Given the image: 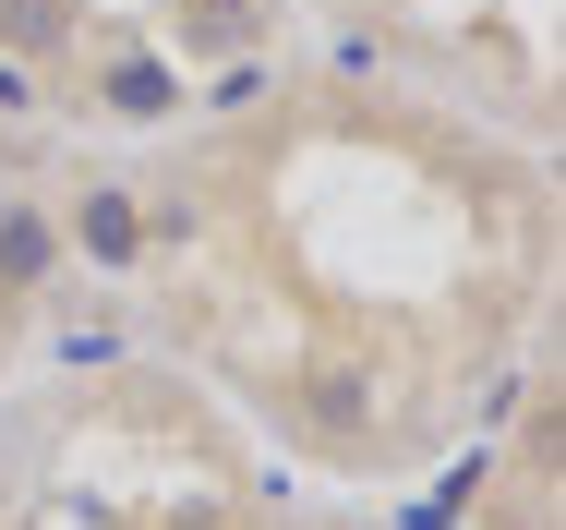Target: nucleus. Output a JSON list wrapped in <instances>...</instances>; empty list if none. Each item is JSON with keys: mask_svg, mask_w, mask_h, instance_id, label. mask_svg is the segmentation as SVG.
Instances as JSON below:
<instances>
[{"mask_svg": "<svg viewBox=\"0 0 566 530\" xmlns=\"http://www.w3.org/2000/svg\"><path fill=\"white\" fill-rule=\"evenodd\" d=\"M24 108H36V61H12V49H0V121H24Z\"/></svg>", "mask_w": 566, "mask_h": 530, "instance_id": "423d86ee", "label": "nucleus"}, {"mask_svg": "<svg viewBox=\"0 0 566 530\" xmlns=\"http://www.w3.org/2000/svg\"><path fill=\"white\" fill-rule=\"evenodd\" d=\"M73 241H85L97 266H145V206H133V181H85V194H73Z\"/></svg>", "mask_w": 566, "mask_h": 530, "instance_id": "f257e3e1", "label": "nucleus"}, {"mask_svg": "<svg viewBox=\"0 0 566 530\" xmlns=\"http://www.w3.org/2000/svg\"><path fill=\"white\" fill-rule=\"evenodd\" d=\"M0 206H12V181H0Z\"/></svg>", "mask_w": 566, "mask_h": 530, "instance_id": "0eeeda50", "label": "nucleus"}, {"mask_svg": "<svg viewBox=\"0 0 566 530\" xmlns=\"http://www.w3.org/2000/svg\"><path fill=\"white\" fill-rule=\"evenodd\" d=\"M241 37H253V24H241V0H206V12H193V49H241Z\"/></svg>", "mask_w": 566, "mask_h": 530, "instance_id": "39448f33", "label": "nucleus"}, {"mask_svg": "<svg viewBox=\"0 0 566 530\" xmlns=\"http://www.w3.org/2000/svg\"><path fill=\"white\" fill-rule=\"evenodd\" d=\"M73 37V0H0V49L12 61H36V49H61Z\"/></svg>", "mask_w": 566, "mask_h": 530, "instance_id": "20e7f679", "label": "nucleus"}, {"mask_svg": "<svg viewBox=\"0 0 566 530\" xmlns=\"http://www.w3.org/2000/svg\"><path fill=\"white\" fill-rule=\"evenodd\" d=\"M97 97H109V121H169V108H181V73L133 49V61H109V73H97Z\"/></svg>", "mask_w": 566, "mask_h": 530, "instance_id": "7ed1b4c3", "label": "nucleus"}, {"mask_svg": "<svg viewBox=\"0 0 566 530\" xmlns=\"http://www.w3.org/2000/svg\"><path fill=\"white\" fill-rule=\"evenodd\" d=\"M49 266H61V217L0 206V314H12V302H36V290H49Z\"/></svg>", "mask_w": 566, "mask_h": 530, "instance_id": "f03ea898", "label": "nucleus"}]
</instances>
